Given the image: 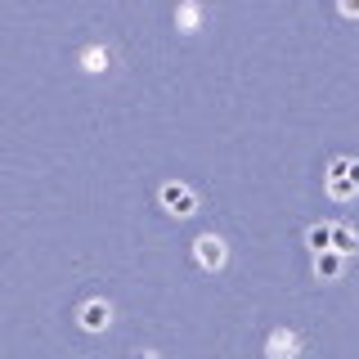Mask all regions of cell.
I'll list each match as a JSON object with an SVG mask.
<instances>
[{
	"mask_svg": "<svg viewBox=\"0 0 359 359\" xmlns=\"http://www.w3.org/2000/svg\"><path fill=\"white\" fill-rule=\"evenodd\" d=\"M323 194L332 202H355L359 198V157L351 153H337L323 171Z\"/></svg>",
	"mask_w": 359,
	"mask_h": 359,
	"instance_id": "cell-1",
	"label": "cell"
},
{
	"mask_svg": "<svg viewBox=\"0 0 359 359\" xmlns=\"http://www.w3.org/2000/svg\"><path fill=\"white\" fill-rule=\"evenodd\" d=\"M157 202H162V211H166V216H175V220L198 216V194L184 184V180H166V184L157 189Z\"/></svg>",
	"mask_w": 359,
	"mask_h": 359,
	"instance_id": "cell-2",
	"label": "cell"
},
{
	"mask_svg": "<svg viewBox=\"0 0 359 359\" xmlns=\"http://www.w3.org/2000/svg\"><path fill=\"white\" fill-rule=\"evenodd\" d=\"M194 261H198V269L216 274V269H224V261H229V247H224L220 233H202L194 243Z\"/></svg>",
	"mask_w": 359,
	"mask_h": 359,
	"instance_id": "cell-3",
	"label": "cell"
},
{
	"mask_svg": "<svg viewBox=\"0 0 359 359\" xmlns=\"http://www.w3.org/2000/svg\"><path fill=\"white\" fill-rule=\"evenodd\" d=\"M76 323H81V332H108L112 328V306L104 297H90V301H81V310H76Z\"/></svg>",
	"mask_w": 359,
	"mask_h": 359,
	"instance_id": "cell-4",
	"label": "cell"
},
{
	"mask_svg": "<svg viewBox=\"0 0 359 359\" xmlns=\"http://www.w3.org/2000/svg\"><path fill=\"white\" fill-rule=\"evenodd\" d=\"M301 355V337L292 328H274L265 337V359H297Z\"/></svg>",
	"mask_w": 359,
	"mask_h": 359,
	"instance_id": "cell-5",
	"label": "cell"
},
{
	"mask_svg": "<svg viewBox=\"0 0 359 359\" xmlns=\"http://www.w3.org/2000/svg\"><path fill=\"white\" fill-rule=\"evenodd\" d=\"M332 252H337V256H346V261H351V256L359 252V233L351 229V224H337V220H332Z\"/></svg>",
	"mask_w": 359,
	"mask_h": 359,
	"instance_id": "cell-6",
	"label": "cell"
},
{
	"mask_svg": "<svg viewBox=\"0 0 359 359\" xmlns=\"http://www.w3.org/2000/svg\"><path fill=\"white\" fill-rule=\"evenodd\" d=\"M306 247L314 256L332 252V224H310V229H306Z\"/></svg>",
	"mask_w": 359,
	"mask_h": 359,
	"instance_id": "cell-7",
	"label": "cell"
},
{
	"mask_svg": "<svg viewBox=\"0 0 359 359\" xmlns=\"http://www.w3.org/2000/svg\"><path fill=\"white\" fill-rule=\"evenodd\" d=\"M341 269H346V256H337V252L314 256V274L319 278H341Z\"/></svg>",
	"mask_w": 359,
	"mask_h": 359,
	"instance_id": "cell-8",
	"label": "cell"
},
{
	"mask_svg": "<svg viewBox=\"0 0 359 359\" xmlns=\"http://www.w3.org/2000/svg\"><path fill=\"white\" fill-rule=\"evenodd\" d=\"M108 59H112V54L104 50V45H90V50L81 54V67H86V72H104Z\"/></svg>",
	"mask_w": 359,
	"mask_h": 359,
	"instance_id": "cell-9",
	"label": "cell"
},
{
	"mask_svg": "<svg viewBox=\"0 0 359 359\" xmlns=\"http://www.w3.org/2000/svg\"><path fill=\"white\" fill-rule=\"evenodd\" d=\"M198 18H202V9H198V5H180V9H175V27H184V32H194V27H198Z\"/></svg>",
	"mask_w": 359,
	"mask_h": 359,
	"instance_id": "cell-10",
	"label": "cell"
},
{
	"mask_svg": "<svg viewBox=\"0 0 359 359\" xmlns=\"http://www.w3.org/2000/svg\"><path fill=\"white\" fill-rule=\"evenodd\" d=\"M341 18H359V0H346V5H341Z\"/></svg>",
	"mask_w": 359,
	"mask_h": 359,
	"instance_id": "cell-11",
	"label": "cell"
},
{
	"mask_svg": "<svg viewBox=\"0 0 359 359\" xmlns=\"http://www.w3.org/2000/svg\"><path fill=\"white\" fill-rule=\"evenodd\" d=\"M140 359H157V355H140Z\"/></svg>",
	"mask_w": 359,
	"mask_h": 359,
	"instance_id": "cell-12",
	"label": "cell"
}]
</instances>
